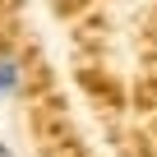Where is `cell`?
Segmentation results:
<instances>
[{
    "label": "cell",
    "mask_w": 157,
    "mask_h": 157,
    "mask_svg": "<svg viewBox=\"0 0 157 157\" xmlns=\"http://www.w3.org/2000/svg\"><path fill=\"white\" fill-rule=\"evenodd\" d=\"M23 93V65L14 51H0V102H14Z\"/></svg>",
    "instance_id": "1"
},
{
    "label": "cell",
    "mask_w": 157,
    "mask_h": 157,
    "mask_svg": "<svg viewBox=\"0 0 157 157\" xmlns=\"http://www.w3.org/2000/svg\"><path fill=\"white\" fill-rule=\"evenodd\" d=\"M0 157H14V148H10V143H0Z\"/></svg>",
    "instance_id": "2"
}]
</instances>
